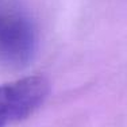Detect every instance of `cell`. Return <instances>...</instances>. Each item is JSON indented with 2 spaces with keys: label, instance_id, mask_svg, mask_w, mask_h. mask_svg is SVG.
<instances>
[{
  "label": "cell",
  "instance_id": "6da1fadb",
  "mask_svg": "<svg viewBox=\"0 0 127 127\" xmlns=\"http://www.w3.org/2000/svg\"><path fill=\"white\" fill-rule=\"evenodd\" d=\"M37 30L19 0H0V62L20 68L37 51Z\"/></svg>",
  "mask_w": 127,
  "mask_h": 127
},
{
  "label": "cell",
  "instance_id": "7a4b0ae2",
  "mask_svg": "<svg viewBox=\"0 0 127 127\" xmlns=\"http://www.w3.org/2000/svg\"><path fill=\"white\" fill-rule=\"evenodd\" d=\"M45 77L30 76L0 85V127L20 122L38 110L49 95Z\"/></svg>",
  "mask_w": 127,
  "mask_h": 127
}]
</instances>
